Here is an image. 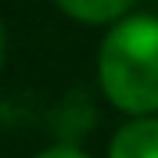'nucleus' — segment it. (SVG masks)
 <instances>
[{
	"instance_id": "nucleus-1",
	"label": "nucleus",
	"mask_w": 158,
	"mask_h": 158,
	"mask_svg": "<svg viewBox=\"0 0 158 158\" xmlns=\"http://www.w3.org/2000/svg\"><path fill=\"white\" fill-rule=\"evenodd\" d=\"M104 97L126 115L158 111V18L133 15L111 25L97 54Z\"/></svg>"
},
{
	"instance_id": "nucleus-2",
	"label": "nucleus",
	"mask_w": 158,
	"mask_h": 158,
	"mask_svg": "<svg viewBox=\"0 0 158 158\" xmlns=\"http://www.w3.org/2000/svg\"><path fill=\"white\" fill-rule=\"evenodd\" d=\"M108 158H158V118L155 115H133L111 137Z\"/></svg>"
},
{
	"instance_id": "nucleus-3",
	"label": "nucleus",
	"mask_w": 158,
	"mask_h": 158,
	"mask_svg": "<svg viewBox=\"0 0 158 158\" xmlns=\"http://www.w3.org/2000/svg\"><path fill=\"white\" fill-rule=\"evenodd\" d=\"M69 18L90 22V25H101V22H118L126 18V11L133 7V0H54Z\"/></svg>"
},
{
	"instance_id": "nucleus-4",
	"label": "nucleus",
	"mask_w": 158,
	"mask_h": 158,
	"mask_svg": "<svg viewBox=\"0 0 158 158\" xmlns=\"http://www.w3.org/2000/svg\"><path fill=\"white\" fill-rule=\"evenodd\" d=\"M36 158H86L79 148H47V151H40Z\"/></svg>"
},
{
	"instance_id": "nucleus-5",
	"label": "nucleus",
	"mask_w": 158,
	"mask_h": 158,
	"mask_svg": "<svg viewBox=\"0 0 158 158\" xmlns=\"http://www.w3.org/2000/svg\"><path fill=\"white\" fill-rule=\"evenodd\" d=\"M4 54H7V36H4V25H0V65H4Z\"/></svg>"
}]
</instances>
